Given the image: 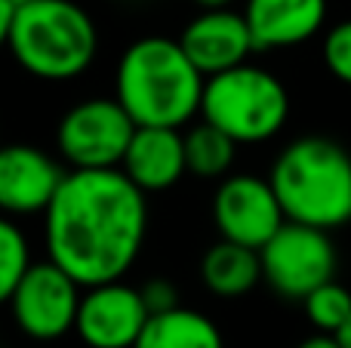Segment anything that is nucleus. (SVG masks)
<instances>
[{
  "instance_id": "nucleus-24",
  "label": "nucleus",
  "mask_w": 351,
  "mask_h": 348,
  "mask_svg": "<svg viewBox=\"0 0 351 348\" xmlns=\"http://www.w3.org/2000/svg\"><path fill=\"white\" fill-rule=\"evenodd\" d=\"M194 3H200L204 10H228L231 0H194Z\"/></svg>"
},
{
  "instance_id": "nucleus-22",
  "label": "nucleus",
  "mask_w": 351,
  "mask_h": 348,
  "mask_svg": "<svg viewBox=\"0 0 351 348\" xmlns=\"http://www.w3.org/2000/svg\"><path fill=\"white\" fill-rule=\"evenodd\" d=\"M16 6L10 0H0V49H10V37H12V22H16Z\"/></svg>"
},
{
  "instance_id": "nucleus-21",
  "label": "nucleus",
  "mask_w": 351,
  "mask_h": 348,
  "mask_svg": "<svg viewBox=\"0 0 351 348\" xmlns=\"http://www.w3.org/2000/svg\"><path fill=\"white\" fill-rule=\"evenodd\" d=\"M142 299H145V306L152 314L179 308V296H176V287L170 281H148L145 287H142Z\"/></svg>"
},
{
  "instance_id": "nucleus-20",
  "label": "nucleus",
  "mask_w": 351,
  "mask_h": 348,
  "mask_svg": "<svg viewBox=\"0 0 351 348\" xmlns=\"http://www.w3.org/2000/svg\"><path fill=\"white\" fill-rule=\"evenodd\" d=\"M324 65L339 84L351 86V18L327 31L324 40Z\"/></svg>"
},
{
  "instance_id": "nucleus-3",
  "label": "nucleus",
  "mask_w": 351,
  "mask_h": 348,
  "mask_svg": "<svg viewBox=\"0 0 351 348\" xmlns=\"http://www.w3.org/2000/svg\"><path fill=\"white\" fill-rule=\"evenodd\" d=\"M287 222L321 232L351 219V158L333 139L305 136L278 154L268 173Z\"/></svg>"
},
{
  "instance_id": "nucleus-12",
  "label": "nucleus",
  "mask_w": 351,
  "mask_h": 348,
  "mask_svg": "<svg viewBox=\"0 0 351 348\" xmlns=\"http://www.w3.org/2000/svg\"><path fill=\"white\" fill-rule=\"evenodd\" d=\"M179 43L204 77H216L247 65V59L256 53L243 12L231 10H204L194 16L179 34Z\"/></svg>"
},
{
  "instance_id": "nucleus-15",
  "label": "nucleus",
  "mask_w": 351,
  "mask_h": 348,
  "mask_svg": "<svg viewBox=\"0 0 351 348\" xmlns=\"http://www.w3.org/2000/svg\"><path fill=\"white\" fill-rule=\"evenodd\" d=\"M200 281L222 299H241L262 281V259L256 250L219 240L200 259Z\"/></svg>"
},
{
  "instance_id": "nucleus-25",
  "label": "nucleus",
  "mask_w": 351,
  "mask_h": 348,
  "mask_svg": "<svg viewBox=\"0 0 351 348\" xmlns=\"http://www.w3.org/2000/svg\"><path fill=\"white\" fill-rule=\"evenodd\" d=\"M336 339H339V345H342V348H351V321H348L346 327H342V333H339Z\"/></svg>"
},
{
  "instance_id": "nucleus-14",
  "label": "nucleus",
  "mask_w": 351,
  "mask_h": 348,
  "mask_svg": "<svg viewBox=\"0 0 351 348\" xmlns=\"http://www.w3.org/2000/svg\"><path fill=\"white\" fill-rule=\"evenodd\" d=\"M243 18L256 49H284L311 40L324 28L327 0H247Z\"/></svg>"
},
{
  "instance_id": "nucleus-18",
  "label": "nucleus",
  "mask_w": 351,
  "mask_h": 348,
  "mask_svg": "<svg viewBox=\"0 0 351 348\" xmlns=\"http://www.w3.org/2000/svg\"><path fill=\"white\" fill-rule=\"evenodd\" d=\"M31 265L34 262H31V247L25 232L10 216H0V306L12 302Z\"/></svg>"
},
{
  "instance_id": "nucleus-23",
  "label": "nucleus",
  "mask_w": 351,
  "mask_h": 348,
  "mask_svg": "<svg viewBox=\"0 0 351 348\" xmlns=\"http://www.w3.org/2000/svg\"><path fill=\"white\" fill-rule=\"evenodd\" d=\"M296 348H342L339 339L336 336H324V333H315V336H308L305 343H299Z\"/></svg>"
},
{
  "instance_id": "nucleus-1",
  "label": "nucleus",
  "mask_w": 351,
  "mask_h": 348,
  "mask_svg": "<svg viewBox=\"0 0 351 348\" xmlns=\"http://www.w3.org/2000/svg\"><path fill=\"white\" fill-rule=\"evenodd\" d=\"M145 232V195L121 170H71L43 213L47 259L84 290L123 281Z\"/></svg>"
},
{
  "instance_id": "nucleus-13",
  "label": "nucleus",
  "mask_w": 351,
  "mask_h": 348,
  "mask_svg": "<svg viewBox=\"0 0 351 348\" xmlns=\"http://www.w3.org/2000/svg\"><path fill=\"white\" fill-rule=\"evenodd\" d=\"M121 173L142 195H154V191L173 188L188 173L185 136H182L179 129L139 127L127 148Z\"/></svg>"
},
{
  "instance_id": "nucleus-26",
  "label": "nucleus",
  "mask_w": 351,
  "mask_h": 348,
  "mask_svg": "<svg viewBox=\"0 0 351 348\" xmlns=\"http://www.w3.org/2000/svg\"><path fill=\"white\" fill-rule=\"evenodd\" d=\"M12 6H16V10H22V6H28V3H34V0H10Z\"/></svg>"
},
{
  "instance_id": "nucleus-9",
  "label": "nucleus",
  "mask_w": 351,
  "mask_h": 348,
  "mask_svg": "<svg viewBox=\"0 0 351 348\" xmlns=\"http://www.w3.org/2000/svg\"><path fill=\"white\" fill-rule=\"evenodd\" d=\"M213 222L222 240L259 253L287 225V216L268 179L234 173L219 182L213 197Z\"/></svg>"
},
{
  "instance_id": "nucleus-2",
  "label": "nucleus",
  "mask_w": 351,
  "mask_h": 348,
  "mask_svg": "<svg viewBox=\"0 0 351 348\" xmlns=\"http://www.w3.org/2000/svg\"><path fill=\"white\" fill-rule=\"evenodd\" d=\"M204 86L182 43L158 34L130 43L114 74V99L136 127L182 129L200 114Z\"/></svg>"
},
{
  "instance_id": "nucleus-6",
  "label": "nucleus",
  "mask_w": 351,
  "mask_h": 348,
  "mask_svg": "<svg viewBox=\"0 0 351 348\" xmlns=\"http://www.w3.org/2000/svg\"><path fill=\"white\" fill-rule=\"evenodd\" d=\"M136 129L117 99H84L62 114L56 148L71 170H121Z\"/></svg>"
},
{
  "instance_id": "nucleus-27",
  "label": "nucleus",
  "mask_w": 351,
  "mask_h": 348,
  "mask_svg": "<svg viewBox=\"0 0 351 348\" xmlns=\"http://www.w3.org/2000/svg\"><path fill=\"white\" fill-rule=\"evenodd\" d=\"M0 148H3V142H0Z\"/></svg>"
},
{
  "instance_id": "nucleus-10",
  "label": "nucleus",
  "mask_w": 351,
  "mask_h": 348,
  "mask_svg": "<svg viewBox=\"0 0 351 348\" xmlns=\"http://www.w3.org/2000/svg\"><path fill=\"white\" fill-rule=\"evenodd\" d=\"M148 318L142 290L123 281L99 284L84 290L74 333L86 348H136Z\"/></svg>"
},
{
  "instance_id": "nucleus-4",
  "label": "nucleus",
  "mask_w": 351,
  "mask_h": 348,
  "mask_svg": "<svg viewBox=\"0 0 351 348\" xmlns=\"http://www.w3.org/2000/svg\"><path fill=\"white\" fill-rule=\"evenodd\" d=\"M10 53L25 74L62 84L80 77L96 62L99 31L74 0H34L16 12Z\"/></svg>"
},
{
  "instance_id": "nucleus-5",
  "label": "nucleus",
  "mask_w": 351,
  "mask_h": 348,
  "mask_svg": "<svg viewBox=\"0 0 351 348\" xmlns=\"http://www.w3.org/2000/svg\"><path fill=\"white\" fill-rule=\"evenodd\" d=\"M290 117V92L271 71L241 65L206 77L200 121L222 129L237 145H259L284 129Z\"/></svg>"
},
{
  "instance_id": "nucleus-17",
  "label": "nucleus",
  "mask_w": 351,
  "mask_h": 348,
  "mask_svg": "<svg viewBox=\"0 0 351 348\" xmlns=\"http://www.w3.org/2000/svg\"><path fill=\"white\" fill-rule=\"evenodd\" d=\"M237 158V142L210 123H194L185 133L188 173L197 179H228Z\"/></svg>"
},
{
  "instance_id": "nucleus-7",
  "label": "nucleus",
  "mask_w": 351,
  "mask_h": 348,
  "mask_svg": "<svg viewBox=\"0 0 351 348\" xmlns=\"http://www.w3.org/2000/svg\"><path fill=\"white\" fill-rule=\"evenodd\" d=\"M262 277L284 299L305 302L317 287L333 281L336 247L330 232L287 222L271 240L259 250Z\"/></svg>"
},
{
  "instance_id": "nucleus-8",
  "label": "nucleus",
  "mask_w": 351,
  "mask_h": 348,
  "mask_svg": "<svg viewBox=\"0 0 351 348\" xmlns=\"http://www.w3.org/2000/svg\"><path fill=\"white\" fill-rule=\"evenodd\" d=\"M84 287L56 262H34L10 302L16 327L28 339L53 343L74 330Z\"/></svg>"
},
{
  "instance_id": "nucleus-16",
  "label": "nucleus",
  "mask_w": 351,
  "mask_h": 348,
  "mask_svg": "<svg viewBox=\"0 0 351 348\" xmlns=\"http://www.w3.org/2000/svg\"><path fill=\"white\" fill-rule=\"evenodd\" d=\"M136 348H225V343L206 314L179 306L152 314Z\"/></svg>"
},
{
  "instance_id": "nucleus-19",
  "label": "nucleus",
  "mask_w": 351,
  "mask_h": 348,
  "mask_svg": "<svg viewBox=\"0 0 351 348\" xmlns=\"http://www.w3.org/2000/svg\"><path fill=\"white\" fill-rule=\"evenodd\" d=\"M302 308L317 333H324V336H339L342 327L351 321V290L330 281V284H324V287H317L315 293L302 302Z\"/></svg>"
},
{
  "instance_id": "nucleus-11",
  "label": "nucleus",
  "mask_w": 351,
  "mask_h": 348,
  "mask_svg": "<svg viewBox=\"0 0 351 348\" xmlns=\"http://www.w3.org/2000/svg\"><path fill=\"white\" fill-rule=\"evenodd\" d=\"M68 173L43 148L12 142L0 148V216L47 213Z\"/></svg>"
}]
</instances>
